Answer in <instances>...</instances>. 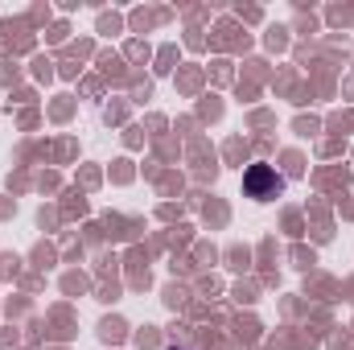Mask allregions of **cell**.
<instances>
[{"label": "cell", "instance_id": "1", "mask_svg": "<svg viewBox=\"0 0 354 350\" xmlns=\"http://www.w3.org/2000/svg\"><path fill=\"white\" fill-rule=\"evenodd\" d=\"M243 190H248V198H256V202H272L276 194H284V177L276 174L272 165H248Z\"/></svg>", "mask_w": 354, "mask_h": 350}, {"label": "cell", "instance_id": "2", "mask_svg": "<svg viewBox=\"0 0 354 350\" xmlns=\"http://www.w3.org/2000/svg\"><path fill=\"white\" fill-rule=\"evenodd\" d=\"M169 350H177V347H169Z\"/></svg>", "mask_w": 354, "mask_h": 350}]
</instances>
